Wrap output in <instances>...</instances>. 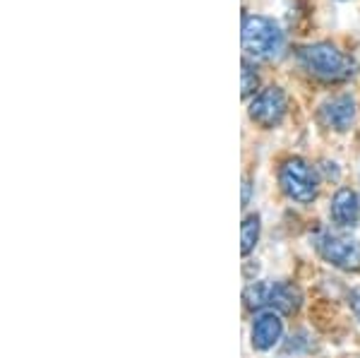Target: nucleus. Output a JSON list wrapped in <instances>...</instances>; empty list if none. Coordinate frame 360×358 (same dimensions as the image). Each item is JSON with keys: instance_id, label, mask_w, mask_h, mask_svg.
I'll use <instances>...</instances> for the list:
<instances>
[{"instance_id": "nucleus-1", "label": "nucleus", "mask_w": 360, "mask_h": 358, "mask_svg": "<svg viewBox=\"0 0 360 358\" xmlns=\"http://www.w3.org/2000/svg\"><path fill=\"white\" fill-rule=\"evenodd\" d=\"M283 49V32L274 20L262 15H248L243 20V51L257 60L276 58Z\"/></svg>"}, {"instance_id": "nucleus-2", "label": "nucleus", "mask_w": 360, "mask_h": 358, "mask_svg": "<svg viewBox=\"0 0 360 358\" xmlns=\"http://www.w3.org/2000/svg\"><path fill=\"white\" fill-rule=\"evenodd\" d=\"M298 60L307 72H312L315 77L322 79H346L353 72V60L346 53H341L332 44H312L303 46L298 51Z\"/></svg>"}, {"instance_id": "nucleus-3", "label": "nucleus", "mask_w": 360, "mask_h": 358, "mask_svg": "<svg viewBox=\"0 0 360 358\" xmlns=\"http://www.w3.org/2000/svg\"><path fill=\"white\" fill-rule=\"evenodd\" d=\"M245 303L250 308H274L291 315L300 308V291L288 281H257L245 288Z\"/></svg>"}, {"instance_id": "nucleus-4", "label": "nucleus", "mask_w": 360, "mask_h": 358, "mask_svg": "<svg viewBox=\"0 0 360 358\" xmlns=\"http://www.w3.org/2000/svg\"><path fill=\"white\" fill-rule=\"evenodd\" d=\"M278 181H281L283 193L295 202H312L317 198V173L305 159L293 157L283 161L281 171H278Z\"/></svg>"}, {"instance_id": "nucleus-5", "label": "nucleus", "mask_w": 360, "mask_h": 358, "mask_svg": "<svg viewBox=\"0 0 360 358\" xmlns=\"http://www.w3.org/2000/svg\"><path fill=\"white\" fill-rule=\"evenodd\" d=\"M317 250L327 262L334 267L346 269V272H356L360 269V243L346 236L336 234H322L317 238Z\"/></svg>"}, {"instance_id": "nucleus-6", "label": "nucleus", "mask_w": 360, "mask_h": 358, "mask_svg": "<svg viewBox=\"0 0 360 358\" xmlns=\"http://www.w3.org/2000/svg\"><path fill=\"white\" fill-rule=\"evenodd\" d=\"M288 108V99L281 87H266L250 103V118L262 128H274L283 120Z\"/></svg>"}, {"instance_id": "nucleus-7", "label": "nucleus", "mask_w": 360, "mask_h": 358, "mask_svg": "<svg viewBox=\"0 0 360 358\" xmlns=\"http://www.w3.org/2000/svg\"><path fill=\"white\" fill-rule=\"evenodd\" d=\"M322 120L334 130H348L356 120V101L353 96L348 94H341V96H334V99L324 101L322 106Z\"/></svg>"}, {"instance_id": "nucleus-8", "label": "nucleus", "mask_w": 360, "mask_h": 358, "mask_svg": "<svg viewBox=\"0 0 360 358\" xmlns=\"http://www.w3.org/2000/svg\"><path fill=\"white\" fill-rule=\"evenodd\" d=\"M283 325L274 313H262L252 325V346L257 351H269L281 339Z\"/></svg>"}, {"instance_id": "nucleus-9", "label": "nucleus", "mask_w": 360, "mask_h": 358, "mask_svg": "<svg viewBox=\"0 0 360 358\" xmlns=\"http://www.w3.org/2000/svg\"><path fill=\"white\" fill-rule=\"evenodd\" d=\"M332 219L339 226H353L360 219V200L353 190L341 188L332 200Z\"/></svg>"}, {"instance_id": "nucleus-10", "label": "nucleus", "mask_w": 360, "mask_h": 358, "mask_svg": "<svg viewBox=\"0 0 360 358\" xmlns=\"http://www.w3.org/2000/svg\"><path fill=\"white\" fill-rule=\"evenodd\" d=\"M240 241H243V245H240L243 255H250V252H252V248L257 245V241H259V217L257 215H250V217L243 219Z\"/></svg>"}, {"instance_id": "nucleus-11", "label": "nucleus", "mask_w": 360, "mask_h": 358, "mask_svg": "<svg viewBox=\"0 0 360 358\" xmlns=\"http://www.w3.org/2000/svg\"><path fill=\"white\" fill-rule=\"evenodd\" d=\"M257 84H259V79H257V75L252 72V68L248 65H243V96H250L255 89H257Z\"/></svg>"}, {"instance_id": "nucleus-12", "label": "nucleus", "mask_w": 360, "mask_h": 358, "mask_svg": "<svg viewBox=\"0 0 360 358\" xmlns=\"http://www.w3.org/2000/svg\"><path fill=\"white\" fill-rule=\"evenodd\" d=\"M351 308H353V313H356V317L360 320V291L351 293Z\"/></svg>"}, {"instance_id": "nucleus-13", "label": "nucleus", "mask_w": 360, "mask_h": 358, "mask_svg": "<svg viewBox=\"0 0 360 358\" xmlns=\"http://www.w3.org/2000/svg\"><path fill=\"white\" fill-rule=\"evenodd\" d=\"M243 200H250V183L245 181V183H243Z\"/></svg>"}]
</instances>
